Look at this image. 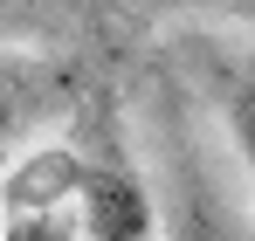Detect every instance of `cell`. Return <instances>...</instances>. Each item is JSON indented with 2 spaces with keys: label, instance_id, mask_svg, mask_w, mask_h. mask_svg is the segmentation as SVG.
Instances as JSON below:
<instances>
[{
  "label": "cell",
  "instance_id": "6da1fadb",
  "mask_svg": "<svg viewBox=\"0 0 255 241\" xmlns=\"http://www.w3.org/2000/svg\"><path fill=\"white\" fill-rule=\"evenodd\" d=\"M76 228L90 241H152V200H145L131 165H118V159L83 165V179H76Z\"/></svg>",
  "mask_w": 255,
  "mask_h": 241
},
{
  "label": "cell",
  "instance_id": "7a4b0ae2",
  "mask_svg": "<svg viewBox=\"0 0 255 241\" xmlns=\"http://www.w3.org/2000/svg\"><path fill=\"white\" fill-rule=\"evenodd\" d=\"M76 200H0V241H76Z\"/></svg>",
  "mask_w": 255,
  "mask_h": 241
},
{
  "label": "cell",
  "instance_id": "3957f363",
  "mask_svg": "<svg viewBox=\"0 0 255 241\" xmlns=\"http://www.w3.org/2000/svg\"><path fill=\"white\" fill-rule=\"evenodd\" d=\"M228 131H235V145H242V159L255 172V76L228 90Z\"/></svg>",
  "mask_w": 255,
  "mask_h": 241
},
{
  "label": "cell",
  "instance_id": "277c9868",
  "mask_svg": "<svg viewBox=\"0 0 255 241\" xmlns=\"http://www.w3.org/2000/svg\"><path fill=\"white\" fill-rule=\"evenodd\" d=\"M186 241H242V235H228L214 214H200V207H193V221H186Z\"/></svg>",
  "mask_w": 255,
  "mask_h": 241
},
{
  "label": "cell",
  "instance_id": "5b68a950",
  "mask_svg": "<svg viewBox=\"0 0 255 241\" xmlns=\"http://www.w3.org/2000/svg\"><path fill=\"white\" fill-rule=\"evenodd\" d=\"M7 124H14V111H7V104H0V145H7Z\"/></svg>",
  "mask_w": 255,
  "mask_h": 241
}]
</instances>
